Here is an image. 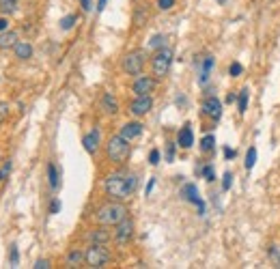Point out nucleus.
Instances as JSON below:
<instances>
[{
	"instance_id": "44",
	"label": "nucleus",
	"mask_w": 280,
	"mask_h": 269,
	"mask_svg": "<svg viewBox=\"0 0 280 269\" xmlns=\"http://www.w3.org/2000/svg\"><path fill=\"white\" fill-rule=\"evenodd\" d=\"M153 185H156V179H149V183H147V196H149V194H151Z\"/></svg>"
},
{
	"instance_id": "23",
	"label": "nucleus",
	"mask_w": 280,
	"mask_h": 269,
	"mask_svg": "<svg viewBox=\"0 0 280 269\" xmlns=\"http://www.w3.org/2000/svg\"><path fill=\"white\" fill-rule=\"evenodd\" d=\"M248 97H250V91H248V88H242V91H239V97H237L239 114H246V110H248Z\"/></svg>"
},
{
	"instance_id": "8",
	"label": "nucleus",
	"mask_w": 280,
	"mask_h": 269,
	"mask_svg": "<svg viewBox=\"0 0 280 269\" xmlns=\"http://www.w3.org/2000/svg\"><path fill=\"white\" fill-rule=\"evenodd\" d=\"M158 86V78H151V76H136L132 84V91L136 93V97L140 95H151Z\"/></svg>"
},
{
	"instance_id": "30",
	"label": "nucleus",
	"mask_w": 280,
	"mask_h": 269,
	"mask_svg": "<svg viewBox=\"0 0 280 269\" xmlns=\"http://www.w3.org/2000/svg\"><path fill=\"white\" fill-rule=\"evenodd\" d=\"M9 172H11V159H7V162L2 164V168H0V183H2V181H7Z\"/></svg>"
},
{
	"instance_id": "35",
	"label": "nucleus",
	"mask_w": 280,
	"mask_h": 269,
	"mask_svg": "<svg viewBox=\"0 0 280 269\" xmlns=\"http://www.w3.org/2000/svg\"><path fill=\"white\" fill-rule=\"evenodd\" d=\"M18 261H19L18 246H11V254H9V263H11V265H18Z\"/></svg>"
},
{
	"instance_id": "13",
	"label": "nucleus",
	"mask_w": 280,
	"mask_h": 269,
	"mask_svg": "<svg viewBox=\"0 0 280 269\" xmlns=\"http://www.w3.org/2000/svg\"><path fill=\"white\" fill-rule=\"evenodd\" d=\"M177 144L181 149H190L194 144V132H192V125L190 123H186L181 129H179V134H177Z\"/></svg>"
},
{
	"instance_id": "45",
	"label": "nucleus",
	"mask_w": 280,
	"mask_h": 269,
	"mask_svg": "<svg viewBox=\"0 0 280 269\" xmlns=\"http://www.w3.org/2000/svg\"><path fill=\"white\" fill-rule=\"evenodd\" d=\"M108 0H97V11H104V7H106Z\"/></svg>"
},
{
	"instance_id": "11",
	"label": "nucleus",
	"mask_w": 280,
	"mask_h": 269,
	"mask_svg": "<svg viewBox=\"0 0 280 269\" xmlns=\"http://www.w3.org/2000/svg\"><path fill=\"white\" fill-rule=\"evenodd\" d=\"M181 196L186 198V201L194 202V205L198 207V213L203 216V213H205V202L201 201V196H198V190H196V185H194V183H186V185H183Z\"/></svg>"
},
{
	"instance_id": "28",
	"label": "nucleus",
	"mask_w": 280,
	"mask_h": 269,
	"mask_svg": "<svg viewBox=\"0 0 280 269\" xmlns=\"http://www.w3.org/2000/svg\"><path fill=\"white\" fill-rule=\"evenodd\" d=\"M164 41H166V37H164V34H156V37L149 41V48H151V50H159V48H164Z\"/></svg>"
},
{
	"instance_id": "14",
	"label": "nucleus",
	"mask_w": 280,
	"mask_h": 269,
	"mask_svg": "<svg viewBox=\"0 0 280 269\" xmlns=\"http://www.w3.org/2000/svg\"><path fill=\"white\" fill-rule=\"evenodd\" d=\"M82 144H84V151L95 155L99 149V129H93V132H88L87 136L82 138Z\"/></svg>"
},
{
	"instance_id": "38",
	"label": "nucleus",
	"mask_w": 280,
	"mask_h": 269,
	"mask_svg": "<svg viewBox=\"0 0 280 269\" xmlns=\"http://www.w3.org/2000/svg\"><path fill=\"white\" fill-rule=\"evenodd\" d=\"M58 211H61V201L54 198V201L50 202V213H58Z\"/></svg>"
},
{
	"instance_id": "22",
	"label": "nucleus",
	"mask_w": 280,
	"mask_h": 269,
	"mask_svg": "<svg viewBox=\"0 0 280 269\" xmlns=\"http://www.w3.org/2000/svg\"><path fill=\"white\" fill-rule=\"evenodd\" d=\"M211 67H213V58L211 56H207L203 61V67H201V76H198V82L205 84L209 80V71H211Z\"/></svg>"
},
{
	"instance_id": "42",
	"label": "nucleus",
	"mask_w": 280,
	"mask_h": 269,
	"mask_svg": "<svg viewBox=\"0 0 280 269\" xmlns=\"http://www.w3.org/2000/svg\"><path fill=\"white\" fill-rule=\"evenodd\" d=\"M224 157H227V159H233V157H235V151H233L231 147H227V149H224Z\"/></svg>"
},
{
	"instance_id": "3",
	"label": "nucleus",
	"mask_w": 280,
	"mask_h": 269,
	"mask_svg": "<svg viewBox=\"0 0 280 269\" xmlns=\"http://www.w3.org/2000/svg\"><path fill=\"white\" fill-rule=\"evenodd\" d=\"M171 65H173V50L171 48H159L151 58V71H153V78L162 80L168 76L171 71Z\"/></svg>"
},
{
	"instance_id": "25",
	"label": "nucleus",
	"mask_w": 280,
	"mask_h": 269,
	"mask_svg": "<svg viewBox=\"0 0 280 269\" xmlns=\"http://www.w3.org/2000/svg\"><path fill=\"white\" fill-rule=\"evenodd\" d=\"M76 22H78V16H76V13H69V16L61 17L58 26H61V31H71V28L76 26Z\"/></svg>"
},
{
	"instance_id": "1",
	"label": "nucleus",
	"mask_w": 280,
	"mask_h": 269,
	"mask_svg": "<svg viewBox=\"0 0 280 269\" xmlns=\"http://www.w3.org/2000/svg\"><path fill=\"white\" fill-rule=\"evenodd\" d=\"M138 185V179L136 174L132 172H112L106 177V181H104V190H106V196L110 201H125V198H129L134 194Z\"/></svg>"
},
{
	"instance_id": "27",
	"label": "nucleus",
	"mask_w": 280,
	"mask_h": 269,
	"mask_svg": "<svg viewBox=\"0 0 280 269\" xmlns=\"http://www.w3.org/2000/svg\"><path fill=\"white\" fill-rule=\"evenodd\" d=\"M213 147H216V138H213V136H205L201 140V151L203 153H211Z\"/></svg>"
},
{
	"instance_id": "40",
	"label": "nucleus",
	"mask_w": 280,
	"mask_h": 269,
	"mask_svg": "<svg viewBox=\"0 0 280 269\" xmlns=\"http://www.w3.org/2000/svg\"><path fill=\"white\" fill-rule=\"evenodd\" d=\"M4 31H9V19H7V16L0 17V33H4Z\"/></svg>"
},
{
	"instance_id": "29",
	"label": "nucleus",
	"mask_w": 280,
	"mask_h": 269,
	"mask_svg": "<svg viewBox=\"0 0 280 269\" xmlns=\"http://www.w3.org/2000/svg\"><path fill=\"white\" fill-rule=\"evenodd\" d=\"M196 172L203 174V177L207 179V181H213V179H216V177H213V168H211V166H198Z\"/></svg>"
},
{
	"instance_id": "36",
	"label": "nucleus",
	"mask_w": 280,
	"mask_h": 269,
	"mask_svg": "<svg viewBox=\"0 0 280 269\" xmlns=\"http://www.w3.org/2000/svg\"><path fill=\"white\" fill-rule=\"evenodd\" d=\"M149 164H151V166H158L159 164V151L158 149H153V151L149 153Z\"/></svg>"
},
{
	"instance_id": "39",
	"label": "nucleus",
	"mask_w": 280,
	"mask_h": 269,
	"mask_svg": "<svg viewBox=\"0 0 280 269\" xmlns=\"http://www.w3.org/2000/svg\"><path fill=\"white\" fill-rule=\"evenodd\" d=\"M166 159H168V162H173V159H175V144L173 142H168V147H166Z\"/></svg>"
},
{
	"instance_id": "34",
	"label": "nucleus",
	"mask_w": 280,
	"mask_h": 269,
	"mask_svg": "<svg viewBox=\"0 0 280 269\" xmlns=\"http://www.w3.org/2000/svg\"><path fill=\"white\" fill-rule=\"evenodd\" d=\"M158 7L162 9V11H171L175 7V0H158Z\"/></svg>"
},
{
	"instance_id": "31",
	"label": "nucleus",
	"mask_w": 280,
	"mask_h": 269,
	"mask_svg": "<svg viewBox=\"0 0 280 269\" xmlns=\"http://www.w3.org/2000/svg\"><path fill=\"white\" fill-rule=\"evenodd\" d=\"M242 71H244V67H242V63H231V67H228V73H231L233 78H237V76H242Z\"/></svg>"
},
{
	"instance_id": "5",
	"label": "nucleus",
	"mask_w": 280,
	"mask_h": 269,
	"mask_svg": "<svg viewBox=\"0 0 280 269\" xmlns=\"http://www.w3.org/2000/svg\"><path fill=\"white\" fill-rule=\"evenodd\" d=\"M84 263L93 269H102L110 263V252L106 250L104 243H91L84 252Z\"/></svg>"
},
{
	"instance_id": "20",
	"label": "nucleus",
	"mask_w": 280,
	"mask_h": 269,
	"mask_svg": "<svg viewBox=\"0 0 280 269\" xmlns=\"http://www.w3.org/2000/svg\"><path fill=\"white\" fill-rule=\"evenodd\" d=\"M147 17H149V11H147V4H138L136 9H134V24L140 28V26H144V22H147Z\"/></svg>"
},
{
	"instance_id": "4",
	"label": "nucleus",
	"mask_w": 280,
	"mask_h": 269,
	"mask_svg": "<svg viewBox=\"0 0 280 269\" xmlns=\"http://www.w3.org/2000/svg\"><path fill=\"white\" fill-rule=\"evenodd\" d=\"M106 155L110 162L123 164L129 157V140H125L121 134L119 136H110V140L106 144Z\"/></svg>"
},
{
	"instance_id": "6",
	"label": "nucleus",
	"mask_w": 280,
	"mask_h": 269,
	"mask_svg": "<svg viewBox=\"0 0 280 269\" xmlns=\"http://www.w3.org/2000/svg\"><path fill=\"white\" fill-rule=\"evenodd\" d=\"M144 63H147V52L144 50H134V52H127L121 61V67L127 76H140L144 69Z\"/></svg>"
},
{
	"instance_id": "21",
	"label": "nucleus",
	"mask_w": 280,
	"mask_h": 269,
	"mask_svg": "<svg viewBox=\"0 0 280 269\" xmlns=\"http://www.w3.org/2000/svg\"><path fill=\"white\" fill-rule=\"evenodd\" d=\"M18 11V0H0V16H13Z\"/></svg>"
},
{
	"instance_id": "37",
	"label": "nucleus",
	"mask_w": 280,
	"mask_h": 269,
	"mask_svg": "<svg viewBox=\"0 0 280 269\" xmlns=\"http://www.w3.org/2000/svg\"><path fill=\"white\" fill-rule=\"evenodd\" d=\"M33 267H35V269H50L52 265H50V261H48V258H39V261L35 263Z\"/></svg>"
},
{
	"instance_id": "43",
	"label": "nucleus",
	"mask_w": 280,
	"mask_h": 269,
	"mask_svg": "<svg viewBox=\"0 0 280 269\" xmlns=\"http://www.w3.org/2000/svg\"><path fill=\"white\" fill-rule=\"evenodd\" d=\"M80 4H82L84 11H91V0H80Z\"/></svg>"
},
{
	"instance_id": "12",
	"label": "nucleus",
	"mask_w": 280,
	"mask_h": 269,
	"mask_svg": "<svg viewBox=\"0 0 280 269\" xmlns=\"http://www.w3.org/2000/svg\"><path fill=\"white\" fill-rule=\"evenodd\" d=\"M142 134V123H138V121H129V123H125V125L121 127V136L125 138V140H136V138Z\"/></svg>"
},
{
	"instance_id": "7",
	"label": "nucleus",
	"mask_w": 280,
	"mask_h": 269,
	"mask_svg": "<svg viewBox=\"0 0 280 269\" xmlns=\"http://www.w3.org/2000/svg\"><path fill=\"white\" fill-rule=\"evenodd\" d=\"M134 237V220L132 218H125L114 226V241L119 243V246H125V243H129Z\"/></svg>"
},
{
	"instance_id": "15",
	"label": "nucleus",
	"mask_w": 280,
	"mask_h": 269,
	"mask_svg": "<svg viewBox=\"0 0 280 269\" xmlns=\"http://www.w3.org/2000/svg\"><path fill=\"white\" fill-rule=\"evenodd\" d=\"M13 54L18 61H28V58H33V46L28 41H18L13 48Z\"/></svg>"
},
{
	"instance_id": "41",
	"label": "nucleus",
	"mask_w": 280,
	"mask_h": 269,
	"mask_svg": "<svg viewBox=\"0 0 280 269\" xmlns=\"http://www.w3.org/2000/svg\"><path fill=\"white\" fill-rule=\"evenodd\" d=\"M269 256H272V258H274V261H276V263H278V265H280V254L276 252V248H269Z\"/></svg>"
},
{
	"instance_id": "9",
	"label": "nucleus",
	"mask_w": 280,
	"mask_h": 269,
	"mask_svg": "<svg viewBox=\"0 0 280 269\" xmlns=\"http://www.w3.org/2000/svg\"><path fill=\"white\" fill-rule=\"evenodd\" d=\"M153 108V99L151 95H140L136 97L132 103H129V112L134 114V117H144V114H149Z\"/></svg>"
},
{
	"instance_id": "33",
	"label": "nucleus",
	"mask_w": 280,
	"mask_h": 269,
	"mask_svg": "<svg viewBox=\"0 0 280 269\" xmlns=\"http://www.w3.org/2000/svg\"><path fill=\"white\" fill-rule=\"evenodd\" d=\"M231 183H233V174L231 172H224V177H222V190L224 192L231 190Z\"/></svg>"
},
{
	"instance_id": "24",
	"label": "nucleus",
	"mask_w": 280,
	"mask_h": 269,
	"mask_svg": "<svg viewBox=\"0 0 280 269\" xmlns=\"http://www.w3.org/2000/svg\"><path fill=\"white\" fill-rule=\"evenodd\" d=\"M48 179H50V187H52V190H58L61 181H58V170L54 164H48Z\"/></svg>"
},
{
	"instance_id": "2",
	"label": "nucleus",
	"mask_w": 280,
	"mask_h": 269,
	"mask_svg": "<svg viewBox=\"0 0 280 269\" xmlns=\"http://www.w3.org/2000/svg\"><path fill=\"white\" fill-rule=\"evenodd\" d=\"M125 218H127V207L121 201H110L95 211V220L102 224V226H117Z\"/></svg>"
},
{
	"instance_id": "18",
	"label": "nucleus",
	"mask_w": 280,
	"mask_h": 269,
	"mask_svg": "<svg viewBox=\"0 0 280 269\" xmlns=\"http://www.w3.org/2000/svg\"><path fill=\"white\" fill-rule=\"evenodd\" d=\"M88 241L91 243H106L110 241V233L106 231V228H93L91 233H88Z\"/></svg>"
},
{
	"instance_id": "16",
	"label": "nucleus",
	"mask_w": 280,
	"mask_h": 269,
	"mask_svg": "<svg viewBox=\"0 0 280 269\" xmlns=\"http://www.w3.org/2000/svg\"><path fill=\"white\" fill-rule=\"evenodd\" d=\"M18 41L19 39H18L16 31H4L2 34H0V50H13Z\"/></svg>"
},
{
	"instance_id": "32",
	"label": "nucleus",
	"mask_w": 280,
	"mask_h": 269,
	"mask_svg": "<svg viewBox=\"0 0 280 269\" xmlns=\"http://www.w3.org/2000/svg\"><path fill=\"white\" fill-rule=\"evenodd\" d=\"M7 117H9V103L7 101H0V125L7 121Z\"/></svg>"
},
{
	"instance_id": "17",
	"label": "nucleus",
	"mask_w": 280,
	"mask_h": 269,
	"mask_svg": "<svg viewBox=\"0 0 280 269\" xmlns=\"http://www.w3.org/2000/svg\"><path fill=\"white\" fill-rule=\"evenodd\" d=\"M102 108H104V112H106V114H117L119 112V103H117V99H114L112 93H104Z\"/></svg>"
},
{
	"instance_id": "19",
	"label": "nucleus",
	"mask_w": 280,
	"mask_h": 269,
	"mask_svg": "<svg viewBox=\"0 0 280 269\" xmlns=\"http://www.w3.org/2000/svg\"><path fill=\"white\" fill-rule=\"evenodd\" d=\"M67 267H80L84 263V252L82 250H78V248H73V250H69L67 254Z\"/></svg>"
},
{
	"instance_id": "10",
	"label": "nucleus",
	"mask_w": 280,
	"mask_h": 269,
	"mask_svg": "<svg viewBox=\"0 0 280 269\" xmlns=\"http://www.w3.org/2000/svg\"><path fill=\"white\" fill-rule=\"evenodd\" d=\"M203 114L209 118H213V121H218L220 117H222V101L216 97V95H209L205 97L203 101Z\"/></svg>"
},
{
	"instance_id": "26",
	"label": "nucleus",
	"mask_w": 280,
	"mask_h": 269,
	"mask_svg": "<svg viewBox=\"0 0 280 269\" xmlns=\"http://www.w3.org/2000/svg\"><path fill=\"white\" fill-rule=\"evenodd\" d=\"M254 164H257V149L250 147L248 153H246V162H244V166H246V170L250 172L254 168Z\"/></svg>"
}]
</instances>
